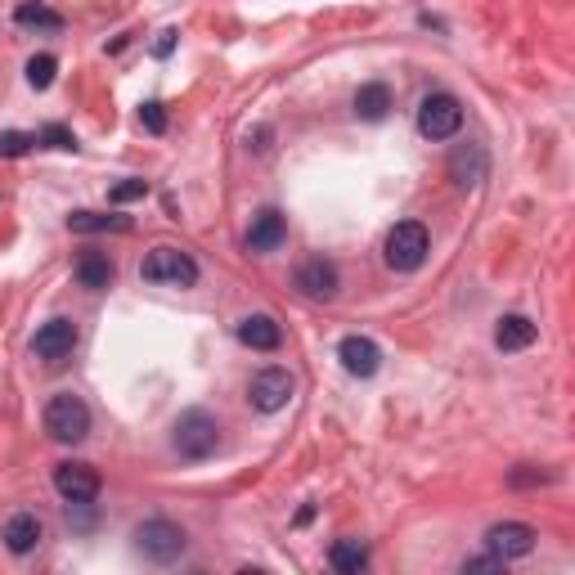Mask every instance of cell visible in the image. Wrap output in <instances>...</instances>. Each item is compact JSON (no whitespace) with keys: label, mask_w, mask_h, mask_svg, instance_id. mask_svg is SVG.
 Instances as JSON below:
<instances>
[{"label":"cell","mask_w":575,"mask_h":575,"mask_svg":"<svg viewBox=\"0 0 575 575\" xmlns=\"http://www.w3.org/2000/svg\"><path fill=\"white\" fill-rule=\"evenodd\" d=\"M45 431H50V441H59V446L86 441L91 437V405L82 396H72V391H59L45 405Z\"/></svg>","instance_id":"1"},{"label":"cell","mask_w":575,"mask_h":575,"mask_svg":"<svg viewBox=\"0 0 575 575\" xmlns=\"http://www.w3.org/2000/svg\"><path fill=\"white\" fill-rule=\"evenodd\" d=\"M180 459H211L221 450V422H216L207 409H189L176 418V437H171Z\"/></svg>","instance_id":"2"},{"label":"cell","mask_w":575,"mask_h":575,"mask_svg":"<svg viewBox=\"0 0 575 575\" xmlns=\"http://www.w3.org/2000/svg\"><path fill=\"white\" fill-rule=\"evenodd\" d=\"M387 265L396 270V274H414L422 261H427V252H431V239H427V226H418V221H400L391 234H387Z\"/></svg>","instance_id":"3"},{"label":"cell","mask_w":575,"mask_h":575,"mask_svg":"<svg viewBox=\"0 0 575 575\" xmlns=\"http://www.w3.org/2000/svg\"><path fill=\"white\" fill-rule=\"evenodd\" d=\"M139 279L149 283H171V288H194L198 283V261L180 248H154L139 265Z\"/></svg>","instance_id":"4"},{"label":"cell","mask_w":575,"mask_h":575,"mask_svg":"<svg viewBox=\"0 0 575 575\" xmlns=\"http://www.w3.org/2000/svg\"><path fill=\"white\" fill-rule=\"evenodd\" d=\"M135 548L149 557V562L167 566V562H176V557L185 553V531H180L176 522H167V518L139 522V526H135Z\"/></svg>","instance_id":"5"},{"label":"cell","mask_w":575,"mask_h":575,"mask_svg":"<svg viewBox=\"0 0 575 575\" xmlns=\"http://www.w3.org/2000/svg\"><path fill=\"white\" fill-rule=\"evenodd\" d=\"M459 126H463V104L454 95L441 91L418 104V130L427 139H450V135H459Z\"/></svg>","instance_id":"6"},{"label":"cell","mask_w":575,"mask_h":575,"mask_svg":"<svg viewBox=\"0 0 575 575\" xmlns=\"http://www.w3.org/2000/svg\"><path fill=\"white\" fill-rule=\"evenodd\" d=\"M100 472L91 463H59L54 468V490L63 503H95L100 499Z\"/></svg>","instance_id":"7"},{"label":"cell","mask_w":575,"mask_h":575,"mask_svg":"<svg viewBox=\"0 0 575 575\" xmlns=\"http://www.w3.org/2000/svg\"><path fill=\"white\" fill-rule=\"evenodd\" d=\"M248 400L261 414H279L288 400H293V374H288V369H261L248 383Z\"/></svg>","instance_id":"8"},{"label":"cell","mask_w":575,"mask_h":575,"mask_svg":"<svg viewBox=\"0 0 575 575\" xmlns=\"http://www.w3.org/2000/svg\"><path fill=\"white\" fill-rule=\"evenodd\" d=\"M337 359H342V369H346L351 378H374V374L383 369V351H378V342H374V337H359V333L342 337Z\"/></svg>","instance_id":"9"},{"label":"cell","mask_w":575,"mask_h":575,"mask_svg":"<svg viewBox=\"0 0 575 575\" xmlns=\"http://www.w3.org/2000/svg\"><path fill=\"white\" fill-rule=\"evenodd\" d=\"M535 526H526V522H499V526H490L485 531V544H490V553L494 557H526L531 548H535Z\"/></svg>","instance_id":"10"},{"label":"cell","mask_w":575,"mask_h":575,"mask_svg":"<svg viewBox=\"0 0 575 575\" xmlns=\"http://www.w3.org/2000/svg\"><path fill=\"white\" fill-rule=\"evenodd\" d=\"M32 351H36L41 359H50V365H59V359H67L72 351H77V324H72V320H50V324H41L36 337H32Z\"/></svg>","instance_id":"11"},{"label":"cell","mask_w":575,"mask_h":575,"mask_svg":"<svg viewBox=\"0 0 575 575\" xmlns=\"http://www.w3.org/2000/svg\"><path fill=\"white\" fill-rule=\"evenodd\" d=\"M297 288H302L306 297H315V302H328V297L337 293V265L324 261V257L302 261V265H297Z\"/></svg>","instance_id":"12"},{"label":"cell","mask_w":575,"mask_h":575,"mask_svg":"<svg viewBox=\"0 0 575 575\" xmlns=\"http://www.w3.org/2000/svg\"><path fill=\"white\" fill-rule=\"evenodd\" d=\"M283 239H288V221H283V211H274V207H265V211H257L252 216V230H248V252H274V248H283Z\"/></svg>","instance_id":"13"},{"label":"cell","mask_w":575,"mask_h":575,"mask_svg":"<svg viewBox=\"0 0 575 575\" xmlns=\"http://www.w3.org/2000/svg\"><path fill=\"white\" fill-rule=\"evenodd\" d=\"M0 540H6V548L10 553H32L41 540H45V526H41V518L36 513H14L10 522H6V531H0Z\"/></svg>","instance_id":"14"},{"label":"cell","mask_w":575,"mask_h":575,"mask_svg":"<svg viewBox=\"0 0 575 575\" xmlns=\"http://www.w3.org/2000/svg\"><path fill=\"white\" fill-rule=\"evenodd\" d=\"M239 342L252 351H279L283 346V328L274 315H248L239 320Z\"/></svg>","instance_id":"15"},{"label":"cell","mask_w":575,"mask_h":575,"mask_svg":"<svg viewBox=\"0 0 575 575\" xmlns=\"http://www.w3.org/2000/svg\"><path fill=\"white\" fill-rule=\"evenodd\" d=\"M535 337H540V328L526 315H503L499 328H494V346L499 351H526Z\"/></svg>","instance_id":"16"},{"label":"cell","mask_w":575,"mask_h":575,"mask_svg":"<svg viewBox=\"0 0 575 575\" xmlns=\"http://www.w3.org/2000/svg\"><path fill=\"white\" fill-rule=\"evenodd\" d=\"M485 149H481V144H463V149L450 158V176L463 185V189H472V185H481L485 180Z\"/></svg>","instance_id":"17"},{"label":"cell","mask_w":575,"mask_h":575,"mask_svg":"<svg viewBox=\"0 0 575 575\" xmlns=\"http://www.w3.org/2000/svg\"><path fill=\"white\" fill-rule=\"evenodd\" d=\"M391 113V91L383 82H369V86H359L355 91V117H365V122H383Z\"/></svg>","instance_id":"18"},{"label":"cell","mask_w":575,"mask_h":575,"mask_svg":"<svg viewBox=\"0 0 575 575\" xmlns=\"http://www.w3.org/2000/svg\"><path fill=\"white\" fill-rule=\"evenodd\" d=\"M328 562H333V571H342V575H359L369 566V544L365 540H337L333 548H328Z\"/></svg>","instance_id":"19"},{"label":"cell","mask_w":575,"mask_h":575,"mask_svg":"<svg viewBox=\"0 0 575 575\" xmlns=\"http://www.w3.org/2000/svg\"><path fill=\"white\" fill-rule=\"evenodd\" d=\"M113 274H117V270H113V261H108L104 252H86V257L77 261V283L91 288V293H104V288L113 283Z\"/></svg>","instance_id":"20"},{"label":"cell","mask_w":575,"mask_h":575,"mask_svg":"<svg viewBox=\"0 0 575 575\" xmlns=\"http://www.w3.org/2000/svg\"><path fill=\"white\" fill-rule=\"evenodd\" d=\"M72 234H104V230H130L126 216H104V211H72L67 216Z\"/></svg>","instance_id":"21"},{"label":"cell","mask_w":575,"mask_h":575,"mask_svg":"<svg viewBox=\"0 0 575 575\" xmlns=\"http://www.w3.org/2000/svg\"><path fill=\"white\" fill-rule=\"evenodd\" d=\"M14 23L19 28H36V32H63V19L54 10H45V6H19Z\"/></svg>","instance_id":"22"},{"label":"cell","mask_w":575,"mask_h":575,"mask_svg":"<svg viewBox=\"0 0 575 575\" xmlns=\"http://www.w3.org/2000/svg\"><path fill=\"white\" fill-rule=\"evenodd\" d=\"M54 72H59V59H54V54L28 59V82H32L36 91H50V86H54Z\"/></svg>","instance_id":"23"},{"label":"cell","mask_w":575,"mask_h":575,"mask_svg":"<svg viewBox=\"0 0 575 575\" xmlns=\"http://www.w3.org/2000/svg\"><path fill=\"white\" fill-rule=\"evenodd\" d=\"M36 149V135L28 130H0V158H23Z\"/></svg>","instance_id":"24"},{"label":"cell","mask_w":575,"mask_h":575,"mask_svg":"<svg viewBox=\"0 0 575 575\" xmlns=\"http://www.w3.org/2000/svg\"><path fill=\"white\" fill-rule=\"evenodd\" d=\"M36 144H50V149H77V135H72L67 126H59V122H50V126H41V135H36Z\"/></svg>","instance_id":"25"},{"label":"cell","mask_w":575,"mask_h":575,"mask_svg":"<svg viewBox=\"0 0 575 575\" xmlns=\"http://www.w3.org/2000/svg\"><path fill=\"white\" fill-rule=\"evenodd\" d=\"M139 126H144V130H154V135H163V130H167V108H163L158 100H149V104L139 108Z\"/></svg>","instance_id":"26"},{"label":"cell","mask_w":575,"mask_h":575,"mask_svg":"<svg viewBox=\"0 0 575 575\" xmlns=\"http://www.w3.org/2000/svg\"><path fill=\"white\" fill-rule=\"evenodd\" d=\"M144 194H149V185H144V180H122V185L108 189V202H135Z\"/></svg>","instance_id":"27"},{"label":"cell","mask_w":575,"mask_h":575,"mask_svg":"<svg viewBox=\"0 0 575 575\" xmlns=\"http://www.w3.org/2000/svg\"><path fill=\"white\" fill-rule=\"evenodd\" d=\"M463 571H503V557H494V553L490 557H468Z\"/></svg>","instance_id":"28"},{"label":"cell","mask_w":575,"mask_h":575,"mask_svg":"<svg viewBox=\"0 0 575 575\" xmlns=\"http://www.w3.org/2000/svg\"><path fill=\"white\" fill-rule=\"evenodd\" d=\"M171 45H176V32H163V36L154 41V54L163 59V54H171Z\"/></svg>","instance_id":"29"},{"label":"cell","mask_w":575,"mask_h":575,"mask_svg":"<svg viewBox=\"0 0 575 575\" xmlns=\"http://www.w3.org/2000/svg\"><path fill=\"white\" fill-rule=\"evenodd\" d=\"M535 481H548V472H513V485H535Z\"/></svg>","instance_id":"30"}]
</instances>
